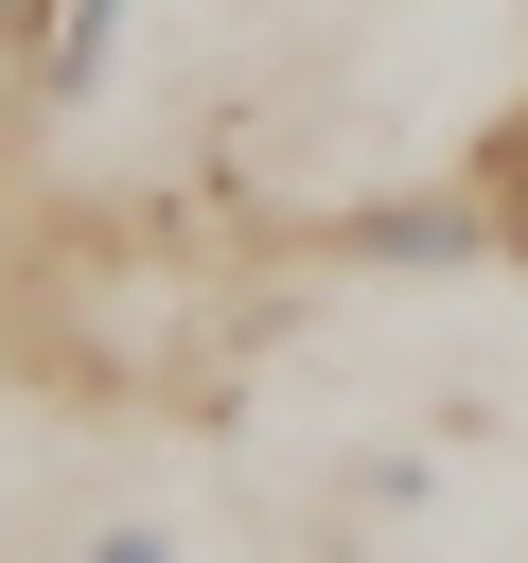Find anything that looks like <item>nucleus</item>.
<instances>
[{
  "instance_id": "1",
  "label": "nucleus",
  "mask_w": 528,
  "mask_h": 563,
  "mask_svg": "<svg viewBox=\"0 0 528 563\" xmlns=\"http://www.w3.org/2000/svg\"><path fill=\"white\" fill-rule=\"evenodd\" d=\"M317 246H334V264H405V282H475V264H510L493 211H475V176H440V194H370V211H334Z\"/></svg>"
},
{
  "instance_id": "2",
  "label": "nucleus",
  "mask_w": 528,
  "mask_h": 563,
  "mask_svg": "<svg viewBox=\"0 0 528 563\" xmlns=\"http://www.w3.org/2000/svg\"><path fill=\"white\" fill-rule=\"evenodd\" d=\"M106 53H123V0H53V35H35V88H18V106H88V88H106Z\"/></svg>"
},
{
  "instance_id": "3",
  "label": "nucleus",
  "mask_w": 528,
  "mask_h": 563,
  "mask_svg": "<svg viewBox=\"0 0 528 563\" xmlns=\"http://www.w3.org/2000/svg\"><path fill=\"white\" fill-rule=\"evenodd\" d=\"M458 176H475V211H493V246H510V264H528V106H493V123H475V158H458Z\"/></svg>"
},
{
  "instance_id": "4",
  "label": "nucleus",
  "mask_w": 528,
  "mask_h": 563,
  "mask_svg": "<svg viewBox=\"0 0 528 563\" xmlns=\"http://www.w3.org/2000/svg\"><path fill=\"white\" fill-rule=\"evenodd\" d=\"M70 563H176V528H141V510H123V528H88Z\"/></svg>"
},
{
  "instance_id": "5",
  "label": "nucleus",
  "mask_w": 528,
  "mask_h": 563,
  "mask_svg": "<svg viewBox=\"0 0 528 563\" xmlns=\"http://www.w3.org/2000/svg\"><path fill=\"white\" fill-rule=\"evenodd\" d=\"M35 35H53V0H0V88H35Z\"/></svg>"
}]
</instances>
